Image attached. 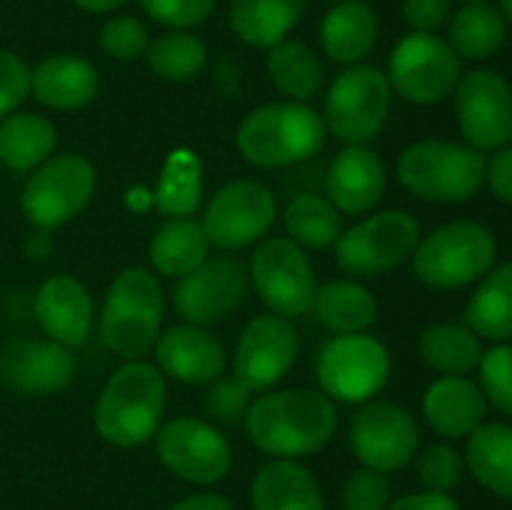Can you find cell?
<instances>
[{
  "label": "cell",
  "instance_id": "40",
  "mask_svg": "<svg viewBox=\"0 0 512 510\" xmlns=\"http://www.w3.org/2000/svg\"><path fill=\"white\" fill-rule=\"evenodd\" d=\"M148 30L138 18L118 15L100 28V48L115 60H138L148 50Z\"/></svg>",
  "mask_w": 512,
  "mask_h": 510
},
{
  "label": "cell",
  "instance_id": "11",
  "mask_svg": "<svg viewBox=\"0 0 512 510\" xmlns=\"http://www.w3.org/2000/svg\"><path fill=\"white\" fill-rule=\"evenodd\" d=\"M390 355L378 338L365 333L338 335L318 355L320 388L343 403H365L383 390Z\"/></svg>",
  "mask_w": 512,
  "mask_h": 510
},
{
  "label": "cell",
  "instance_id": "27",
  "mask_svg": "<svg viewBox=\"0 0 512 510\" xmlns=\"http://www.w3.org/2000/svg\"><path fill=\"white\" fill-rule=\"evenodd\" d=\"M308 0H233L230 25L253 48H273L295 28Z\"/></svg>",
  "mask_w": 512,
  "mask_h": 510
},
{
  "label": "cell",
  "instance_id": "42",
  "mask_svg": "<svg viewBox=\"0 0 512 510\" xmlns=\"http://www.w3.org/2000/svg\"><path fill=\"white\" fill-rule=\"evenodd\" d=\"M390 500V483L380 470H355L343 490L345 510H385Z\"/></svg>",
  "mask_w": 512,
  "mask_h": 510
},
{
  "label": "cell",
  "instance_id": "53",
  "mask_svg": "<svg viewBox=\"0 0 512 510\" xmlns=\"http://www.w3.org/2000/svg\"><path fill=\"white\" fill-rule=\"evenodd\" d=\"M500 5H503V13H505V18H508L510 23H512V0H500Z\"/></svg>",
  "mask_w": 512,
  "mask_h": 510
},
{
  "label": "cell",
  "instance_id": "4",
  "mask_svg": "<svg viewBox=\"0 0 512 510\" xmlns=\"http://www.w3.org/2000/svg\"><path fill=\"white\" fill-rule=\"evenodd\" d=\"M163 288L145 268H128L110 283L100 313V335L115 355L138 360L155 348L163 323Z\"/></svg>",
  "mask_w": 512,
  "mask_h": 510
},
{
  "label": "cell",
  "instance_id": "51",
  "mask_svg": "<svg viewBox=\"0 0 512 510\" xmlns=\"http://www.w3.org/2000/svg\"><path fill=\"white\" fill-rule=\"evenodd\" d=\"M70 3H75L78 8H83V10H88V13H110V10L120 8L125 0H70Z\"/></svg>",
  "mask_w": 512,
  "mask_h": 510
},
{
  "label": "cell",
  "instance_id": "13",
  "mask_svg": "<svg viewBox=\"0 0 512 510\" xmlns=\"http://www.w3.org/2000/svg\"><path fill=\"white\" fill-rule=\"evenodd\" d=\"M250 288V270L235 255L205 258L200 268L178 278L173 305L188 325H215L243 305Z\"/></svg>",
  "mask_w": 512,
  "mask_h": 510
},
{
  "label": "cell",
  "instance_id": "31",
  "mask_svg": "<svg viewBox=\"0 0 512 510\" xmlns=\"http://www.w3.org/2000/svg\"><path fill=\"white\" fill-rule=\"evenodd\" d=\"M315 315L333 333H363L378 318V303L368 288L353 280H335L318 288L313 300Z\"/></svg>",
  "mask_w": 512,
  "mask_h": 510
},
{
  "label": "cell",
  "instance_id": "24",
  "mask_svg": "<svg viewBox=\"0 0 512 510\" xmlns=\"http://www.w3.org/2000/svg\"><path fill=\"white\" fill-rule=\"evenodd\" d=\"M98 70L78 55H50L30 75V90L53 110H78L98 95Z\"/></svg>",
  "mask_w": 512,
  "mask_h": 510
},
{
  "label": "cell",
  "instance_id": "2",
  "mask_svg": "<svg viewBox=\"0 0 512 510\" xmlns=\"http://www.w3.org/2000/svg\"><path fill=\"white\" fill-rule=\"evenodd\" d=\"M165 380L160 368L130 360L110 380L95 405V428L115 448H135L158 433L165 410Z\"/></svg>",
  "mask_w": 512,
  "mask_h": 510
},
{
  "label": "cell",
  "instance_id": "54",
  "mask_svg": "<svg viewBox=\"0 0 512 510\" xmlns=\"http://www.w3.org/2000/svg\"><path fill=\"white\" fill-rule=\"evenodd\" d=\"M463 3H468V5H475V3H485V0H463Z\"/></svg>",
  "mask_w": 512,
  "mask_h": 510
},
{
  "label": "cell",
  "instance_id": "35",
  "mask_svg": "<svg viewBox=\"0 0 512 510\" xmlns=\"http://www.w3.org/2000/svg\"><path fill=\"white\" fill-rule=\"evenodd\" d=\"M270 80L293 100H308L323 85V65L318 55L300 40H280L265 60Z\"/></svg>",
  "mask_w": 512,
  "mask_h": 510
},
{
  "label": "cell",
  "instance_id": "44",
  "mask_svg": "<svg viewBox=\"0 0 512 510\" xmlns=\"http://www.w3.org/2000/svg\"><path fill=\"white\" fill-rule=\"evenodd\" d=\"M30 75L33 70L20 55L0 50V118L13 113L30 93Z\"/></svg>",
  "mask_w": 512,
  "mask_h": 510
},
{
  "label": "cell",
  "instance_id": "22",
  "mask_svg": "<svg viewBox=\"0 0 512 510\" xmlns=\"http://www.w3.org/2000/svg\"><path fill=\"white\" fill-rule=\"evenodd\" d=\"M0 373L23 393H60L73 380L75 360L65 345L53 340H20L5 350Z\"/></svg>",
  "mask_w": 512,
  "mask_h": 510
},
{
  "label": "cell",
  "instance_id": "30",
  "mask_svg": "<svg viewBox=\"0 0 512 510\" xmlns=\"http://www.w3.org/2000/svg\"><path fill=\"white\" fill-rule=\"evenodd\" d=\"M465 460L480 485L512 498V425H478L470 433Z\"/></svg>",
  "mask_w": 512,
  "mask_h": 510
},
{
  "label": "cell",
  "instance_id": "29",
  "mask_svg": "<svg viewBox=\"0 0 512 510\" xmlns=\"http://www.w3.org/2000/svg\"><path fill=\"white\" fill-rule=\"evenodd\" d=\"M55 140V125L43 115H8L0 123V163L15 173L38 168L50 158Z\"/></svg>",
  "mask_w": 512,
  "mask_h": 510
},
{
  "label": "cell",
  "instance_id": "34",
  "mask_svg": "<svg viewBox=\"0 0 512 510\" xmlns=\"http://www.w3.org/2000/svg\"><path fill=\"white\" fill-rule=\"evenodd\" d=\"M203 195V168L198 155L190 150H173L160 173L153 203L160 213L173 218H188L195 213Z\"/></svg>",
  "mask_w": 512,
  "mask_h": 510
},
{
  "label": "cell",
  "instance_id": "36",
  "mask_svg": "<svg viewBox=\"0 0 512 510\" xmlns=\"http://www.w3.org/2000/svg\"><path fill=\"white\" fill-rule=\"evenodd\" d=\"M505 18L485 3L465 5L450 23V48L468 60H485L503 45Z\"/></svg>",
  "mask_w": 512,
  "mask_h": 510
},
{
  "label": "cell",
  "instance_id": "20",
  "mask_svg": "<svg viewBox=\"0 0 512 510\" xmlns=\"http://www.w3.org/2000/svg\"><path fill=\"white\" fill-rule=\"evenodd\" d=\"M35 318L53 343L78 348L93 325V303L80 280L73 275H53L35 295Z\"/></svg>",
  "mask_w": 512,
  "mask_h": 510
},
{
  "label": "cell",
  "instance_id": "49",
  "mask_svg": "<svg viewBox=\"0 0 512 510\" xmlns=\"http://www.w3.org/2000/svg\"><path fill=\"white\" fill-rule=\"evenodd\" d=\"M170 510H233V505L215 493H195L188 498L178 500Z\"/></svg>",
  "mask_w": 512,
  "mask_h": 510
},
{
  "label": "cell",
  "instance_id": "9",
  "mask_svg": "<svg viewBox=\"0 0 512 510\" xmlns=\"http://www.w3.org/2000/svg\"><path fill=\"white\" fill-rule=\"evenodd\" d=\"M420 228L405 210H383L360 220L335 240V260L355 278L388 273L415 253Z\"/></svg>",
  "mask_w": 512,
  "mask_h": 510
},
{
  "label": "cell",
  "instance_id": "25",
  "mask_svg": "<svg viewBox=\"0 0 512 510\" xmlns=\"http://www.w3.org/2000/svg\"><path fill=\"white\" fill-rule=\"evenodd\" d=\"M253 510H325L318 480L293 460H273L258 470L250 488Z\"/></svg>",
  "mask_w": 512,
  "mask_h": 510
},
{
  "label": "cell",
  "instance_id": "17",
  "mask_svg": "<svg viewBox=\"0 0 512 510\" xmlns=\"http://www.w3.org/2000/svg\"><path fill=\"white\" fill-rule=\"evenodd\" d=\"M350 448L365 468L390 473L413 460L418 425L400 405L370 403L350 420Z\"/></svg>",
  "mask_w": 512,
  "mask_h": 510
},
{
  "label": "cell",
  "instance_id": "46",
  "mask_svg": "<svg viewBox=\"0 0 512 510\" xmlns=\"http://www.w3.org/2000/svg\"><path fill=\"white\" fill-rule=\"evenodd\" d=\"M450 13V0H403V15L415 33H435Z\"/></svg>",
  "mask_w": 512,
  "mask_h": 510
},
{
  "label": "cell",
  "instance_id": "45",
  "mask_svg": "<svg viewBox=\"0 0 512 510\" xmlns=\"http://www.w3.org/2000/svg\"><path fill=\"white\" fill-rule=\"evenodd\" d=\"M250 408V390L238 378H218L208 393V410L220 423L235 425L245 420Z\"/></svg>",
  "mask_w": 512,
  "mask_h": 510
},
{
  "label": "cell",
  "instance_id": "41",
  "mask_svg": "<svg viewBox=\"0 0 512 510\" xmlns=\"http://www.w3.org/2000/svg\"><path fill=\"white\" fill-rule=\"evenodd\" d=\"M420 480L428 490L435 493H448V490L458 488L463 480V458L450 445H430L418 460Z\"/></svg>",
  "mask_w": 512,
  "mask_h": 510
},
{
  "label": "cell",
  "instance_id": "50",
  "mask_svg": "<svg viewBox=\"0 0 512 510\" xmlns=\"http://www.w3.org/2000/svg\"><path fill=\"white\" fill-rule=\"evenodd\" d=\"M53 245L55 243H53V235H50V230L35 228V233H30L28 238H25L23 250L30 260H43V258H48L50 250H53Z\"/></svg>",
  "mask_w": 512,
  "mask_h": 510
},
{
  "label": "cell",
  "instance_id": "6",
  "mask_svg": "<svg viewBox=\"0 0 512 510\" xmlns=\"http://www.w3.org/2000/svg\"><path fill=\"white\" fill-rule=\"evenodd\" d=\"M498 245L493 233L473 220H455L433 230L415 248V275L430 288H463L485 275Z\"/></svg>",
  "mask_w": 512,
  "mask_h": 510
},
{
  "label": "cell",
  "instance_id": "16",
  "mask_svg": "<svg viewBox=\"0 0 512 510\" xmlns=\"http://www.w3.org/2000/svg\"><path fill=\"white\" fill-rule=\"evenodd\" d=\"M455 113L475 150L503 148L512 138V90L495 70H473L455 88Z\"/></svg>",
  "mask_w": 512,
  "mask_h": 510
},
{
  "label": "cell",
  "instance_id": "26",
  "mask_svg": "<svg viewBox=\"0 0 512 510\" xmlns=\"http://www.w3.org/2000/svg\"><path fill=\"white\" fill-rule=\"evenodd\" d=\"M378 15L363 0H343L328 10L320 25V45L335 63H358L375 48Z\"/></svg>",
  "mask_w": 512,
  "mask_h": 510
},
{
  "label": "cell",
  "instance_id": "1",
  "mask_svg": "<svg viewBox=\"0 0 512 510\" xmlns=\"http://www.w3.org/2000/svg\"><path fill=\"white\" fill-rule=\"evenodd\" d=\"M335 428V405L315 390L265 393L245 413V430L255 448L280 460L315 453L333 438Z\"/></svg>",
  "mask_w": 512,
  "mask_h": 510
},
{
  "label": "cell",
  "instance_id": "47",
  "mask_svg": "<svg viewBox=\"0 0 512 510\" xmlns=\"http://www.w3.org/2000/svg\"><path fill=\"white\" fill-rule=\"evenodd\" d=\"M485 175H488L490 190L498 195L505 203H512V145L510 148L500 150L490 165L485 168Z\"/></svg>",
  "mask_w": 512,
  "mask_h": 510
},
{
  "label": "cell",
  "instance_id": "15",
  "mask_svg": "<svg viewBox=\"0 0 512 510\" xmlns=\"http://www.w3.org/2000/svg\"><path fill=\"white\" fill-rule=\"evenodd\" d=\"M158 455L170 473L198 485L218 483L233 465L228 440L210 423L188 415L158 430Z\"/></svg>",
  "mask_w": 512,
  "mask_h": 510
},
{
  "label": "cell",
  "instance_id": "10",
  "mask_svg": "<svg viewBox=\"0 0 512 510\" xmlns=\"http://www.w3.org/2000/svg\"><path fill=\"white\" fill-rule=\"evenodd\" d=\"M388 83L408 103H440L458 88L460 60L443 38L413 30L390 53Z\"/></svg>",
  "mask_w": 512,
  "mask_h": 510
},
{
  "label": "cell",
  "instance_id": "7",
  "mask_svg": "<svg viewBox=\"0 0 512 510\" xmlns=\"http://www.w3.org/2000/svg\"><path fill=\"white\" fill-rule=\"evenodd\" d=\"M95 193V168L85 155L65 153L33 170L20 193V208L30 225L55 230L73 220Z\"/></svg>",
  "mask_w": 512,
  "mask_h": 510
},
{
  "label": "cell",
  "instance_id": "48",
  "mask_svg": "<svg viewBox=\"0 0 512 510\" xmlns=\"http://www.w3.org/2000/svg\"><path fill=\"white\" fill-rule=\"evenodd\" d=\"M385 510H460V508L448 493H435V490H428V493L405 495V498L395 500V503L388 505Z\"/></svg>",
  "mask_w": 512,
  "mask_h": 510
},
{
  "label": "cell",
  "instance_id": "37",
  "mask_svg": "<svg viewBox=\"0 0 512 510\" xmlns=\"http://www.w3.org/2000/svg\"><path fill=\"white\" fill-rule=\"evenodd\" d=\"M285 228L300 248L323 250L340 238V215L330 200L300 195L285 210Z\"/></svg>",
  "mask_w": 512,
  "mask_h": 510
},
{
  "label": "cell",
  "instance_id": "28",
  "mask_svg": "<svg viewBox=\"0 0 512 510\" xmlns=\"http://www.w3.org/2000/svg\"><path fill=\"white\" fill-rule=\"evenodd\" d=\"M210 240L203 225L190 218H175L165 223L150 240V263L168 278H183L205 263Z\"/></svg>",
  "mask_w": 512,
  "mask_h": 510
},
{
  "label": "cell",
  "instance_id": "18",
  "mask_svg": "<svg viewBox=\"0 0 512 510\" xmlns=\"http://www.w3.org/2000/svg\"><path fill=\"white\" fill-rule=\"evenodd\" d=\"M298 355V333L283 315H258L245 325L238 340L233 378L250 393L270 390L285 378Z\"/></svg>",
  "mask_w": 512,
  "mask_h": 510
},
{
  "label": "cell",
  "instance_id": "38",
  "mask_svg": "<svg viewBox=\"0 0 512 510\" xmlns=\"http://www.w3.org/2000/svg\"><path fill=\"white\" fill-rule=\"evenodd\" d=\"M145 58L158 78L170 80V83H185L205 68L208 50L200 38L175 30V33L155 38L145 50Z\"/></svg>",
  "mask_w": 512,
  "mask_h": 510
},
{
  "label": "cell",
  "instance_id": "3",
  "mask_svg": "<svg viewBox=\"0 0 512 510\" xmlns=\"http://www.w3.org/2000/svg\"><path fill=\"white\" fill-rule=\"evenodd\" d=\"M325 120L310 105L270 103L245 115L240 123L238 150L258 168H285L308 160L325 143Z\"/></svg>",
  "mask_w": 512,
  "mask_h": 510
},
{
  "label": "cell",
  "instance_id": "14",
  "mask_svg": "<svg viewBox=\"0 0 512 510\" xmlns=\"http://www.w3.org/2000/svg\"><path fill=\"white\" fill-rule=\"evenodd\" d=\"M273 193L255 180H233L213 195L203 215V230L210 245L238 250L263 238L275 223Z\"/></svg>",
  "mask_w": 512,
  "mask_h": 510
},
{
  "label": "cell",
  "instance_id": "21",
  "mask_svg": "<svg viewBox=\"0 0 512 510\" xmlns=\"http://www.w3.org/2000/svg\"><path fill=\"white\" fill-rule=\"evenodd\" d=\"M158 368L188 385L215 383L225 368V350L198 325H175L155 343Z\"/></svg>",
  "mask_w": 512,
  "mask_h": 510
},
{
  "label": "cell",
  "instance_id": "19",
  "mask_svg": "<svg viewBox=\"0 0 512 510\" xmlns=\"http://www.w3.org/2000/svg\"><path fill=\"white\" fill-rule=\"evenodd\" d=\"M325 190L335 210L348 215L370 213L385 193L383 160L365 145H348L330 163Z\"/></svg>",
  "mask_w": 512,
  "mask_h": 510
},
{
  "label": "cell",
  "instance_id": "12",
  "mask_svg": "<svg viewBox=\"0 0 512 510\" xmlns=\"http://www.w3.org/2000/svg\"><path fill=\"white\" fill-rule=\"evenodd\" d=\"M250 280L260 300L283 318H295L313 308V265L298 243L288 238H270L255 248L250 258Z\"/></svg>",
  "mask_w": 512,
  "mask_h": 510
},
{
  "label": "cell",
  "instance_id": "52",
  "mask_svg": "<svg viewBox=\"0 0 512 510\" xmlns=\"http://www.w3.org/2000/svg\"><path fill=\"white\" fill-rule=\"evenodd\" d=\"M128 205L135 210H145L148 205H153V193L145 188H133L128 193Z\"/></svg>",
  "mask_w": 512,
  "mask_h": 510
},
{
  "label": "cell",
  "instance_id": "32",
  "mask_svg": "<svg viewBox=\"0 0 512 510\" xmlns=\"http://www.w3.org/2000/svg\"><path fill=\"white\" fill-rule=\"evenodd\" d=\"M465 323L488 340L512 338V263L488 275L465 308Z\"/></svg>",
  "mask_w": 512,
  "mask_h": 510
},
{
  "label": "cell",
  "instance_id": "39",
  "mask_svg": "<svg viewBox=\"0 0 512 510\" xmlns=\"http://www.w3.org/2000/svg\"><path fill=\"white\" fill-rule=\"evenodd\" d=\"M480 383L485 398L500 410L512 415V345H498L480 360Z\"/></svg>",
  "mask_w": 512,
  "mask_h": 510
},
{
  "label": "cell",
  "instance_id": "43",
  "mask_svg": "<svg viewBox=\"0 0 512 510\" xmlns=\"http://www.w3.org/2000/svg\"><path fill=\"white\" fill-rule=\"evenodd\" d=\"M140 8L165 28L185 30L208 20L213 0H140Z\"/></svg>",
  "mask_w": 512,
  "mask_h": 510
},
{
  "label": "cell",
  "instance_id": "33",
  "mask_svg": "<svg viewBox=\"0 0 512 510\" xmlns=\"http://www.w3.org/2000/svg\"><path fill=\"white\" fill-rule=\"evenodd\" d=\"M420 355L433 370L445 375H465L483 360V345L470 328L453 323L430 325L420 333Z\"/></svg>",
  "mask_w": 512,
  "mask_h": 510
},
{
  "label": "cell",
  "instance_id": "23",
  "mask_svg": "<svg viewBox=\"0 0 512 510\" xmlns=\"http://www.w3.org/2000/svg\"><path fill=\"white\" fill-rule=\"evenodd\" d=\"M423 410L430 428L438 430L445 438H463L483 425L488 403H485L483 390L468 378L445 375L428 388Z\"/></svg>",
  "mask_w": 512,
  "mask_h": 510
},
{
  "label": "cell",
  "instance_id": "8",
  "mask_svg": "<svg viewBox=\"0 0 512 510\" xmlns=\"http://www.w3.org/2000/svg\"><path fill=\"white\" fill-rule=\"evenodd\" d=\"M390 93L388 75L373 65L343 70L325 98V128L345 143L365 145L388 120Z\"/></svg>",
  "mask_w": 512,
  "mask_h": 510
},
{
  "label": "cell",
  "instance_id": "5",
  "mask_svg": "<svg viewBox=\"0 0 512 510\" xmlns=\"http://www.w3.org/2000/svg\"><path fill=\"white\" fill-rule=\"evenodd\" d=\"M485 168L483 153L470 145L420 140L400 155L398 180L420 200L463 203L480 190Z\"/></svg>",
  "mask_w": 512,
  "mask_h": 510
}]
</instances>
